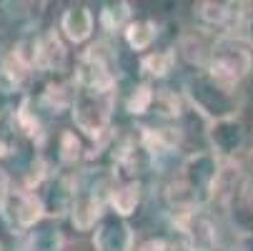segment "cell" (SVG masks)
I'll use <instances>...</instances> for the list:
<instances>
[{"label":"cell","instance_id":"18","mask_svg":"<svg viewBox=\"0 0 253 251\" xmlns=\"http://www.w3.org/2000/svg\"><path fill=\"white\" fill-rule=\"evenodd\" d=\"M175 60H178V50H173V48L148 50L140 58V70H143V76H148V78H166L173 70Z\"/></svg>","mask_w":253,"mask_h":251},{"label":"cell","instance_id":"16","mask_svg":"<svg viewBox=\"0 0 253 251\" xmlns=\"http://www.w3.org/2000/svg\"><path fill=\"white\" fill-rule=\"evenodd\" d=\"M123 38H126L130 50L143 53V50H148L156 43V38H158V23L151 20V18H133V23L123 33Z\"/></svg>","mask_w":253,"mask_h":251},{"label":"cell","instance_id":"23","mask_svg":"<svg viewBox=\"0 0 253 251\" xmlns=\"http://www.w3.org/2000/svg\"><path fill=\"white\" fill-rule=\"evenodd\" d=\"M73 96L76 91H70L68 83H60V81H50L43 91V103L50 105L55 113H60L65 105H73Z\"/></svg>","mask_w":253,"mask_h":251},{"label":"cell","instance_id":"19","mask_svg":"<svg viewBox=\"0 0 253 251\" xmlns=\"http://www.w3.org/2000/svg\"><path fill=\"white\" fill-rule=\"evenodd\" d=\"M85 156V149H83V141L76 131H60L58 136V158L63 166H76L81 158Z\"/></svg>","mask_w":253,"mask_h":251},{"label":"cell","instance_id":"21","mask_svg":"<svg viewBox=\"0 0 253 251\" xmlns=\"http://www.w3.org/2000/svg\"><path fill=\"white\" fill-rule=\"evenodd\" d=\"M28 76H30V68H28L13 50H10L3 60H0V78H3L10 88H18Z\"/></svg>","mask_w":253,"mask_h":251},{"label":"cell","instance_id":"26","mask_svg":"<svg viewBox=\"0 0 253 251\" xmlns=\"http://www.w3.org/2000/svg\"><path fill=\"white\" fill-rule=\"evenodd\" d=\"M65 251H95L93 241H85V239H76V241H68Z\"/></svg>","mask_w":253,"mask_h":251},{"label":"cell","instance_id":"22","mask_svg":"<svg viewBox=\"0 0 253 251\" xmlns=\"http://www.w3.org/2000/svg\"><path fill=\"white\" fill-rule=\"evenodd\" d=\"M153 100H156V91L151 88V83H140L130 91V96L126 100V111L130 116H143L153 108Z\"/></svg>","mask_w":253,"mask_h":251},{"label":"cell","instance_id":"8","mask_svg":"<svg viewBox=\"0 0 253 251\" xmlns=\"http://www.w3.org/2000/svg\"><path fill=\"white\" fill-rule=\"evenodd\" d=\"M173 226L183 236L188 251H218V226L206 211H191L173 216Z\"/></svg>","mask_w":253,"mask_h":251},{"label":"cell","instance_id":"27","mask_svg":"<svg viewBox=\"0 0 253 251\" xmlns=\"http://www.w3.org/2000/svg\"><path fill=\"white\" fill-rule=\"evenodd\" d=\"M251 184H253V181H251Z\"/></svg>","mask_w":253,"mask_h":251},{"label":"cell","instance_id":"24","mask_svg":"<svg viewBox=\"0 0 253 251\" xmlns=\"http://www.w3.org/2000/svg\"><path fill=\"white\" fill-rule=\"evenodd\" d=\"M135 251H168V241L166 239H148V241L138 244Z\"/></svg>","mask_w":253,"mask_h":251},{"label":"cell","instance_id":"17","mask_svg":"<svg viewBox=\"0 0 253 251\" xmlns=\"http://www.w3.org/2000/svg\"><path fill=\"white\" fill-rule=\"evenodd\" d=\"M133 5L121 0V3H105L100 15H98V23L105 33H126V28L133 23Z\"/></svg>","mask_w":253,"mask_h":251},{"label":"cell","instance_id":"3","mask_svg":"<svg viewBox=\"0 0 253 251\" xmlns=\"http://www.w3.org/2000/svg\"><path fill=\"white\" fill-rule=\"evenodd\" d=\"M253 46H248L241 35L236 33H221L211 46L208 55V70L213 76H218L226 83L241 86L253 70Z\"/></svg>","mask_w":253,"mask_h":251},{"label":"cell","instance_id":"15","mask_svg":"<svg viewBox=\"0 0 253 251\" xmlns=\"http://www.w3.org/2000/svg\"><path fill=\"white\" fill-rule=\"evenodd\" d=\"M238 3H221V0H203L193 5V15L208 28H228L236 23Z\"/></svg>","mask_w":253,"mask_h":251},{"label":"cell","instance_id":"9","mask_svg":"<svg viewBox=\"0 0 253 251\" xmlns=\"http://www.w3.org/2000/svg\"><path fill=\"white\" fill-rule=\"evenodd\" d=\"M221 166H223V161L215 156V153H211V151H196V153H191L183 161V166H180V178H183V181L201 199L208 201L211 189H213L215 178H218V173H221Z\"/></svg>","mask_w":253,"mask_h":251},{"label":"cell","instance_id":"12","mask_svg":"<svg viewBox=\"0 0 253 251\" xmlns=\"http://www.w3.org/2000/svg\"><path fill=\"white\" fill-rule=\"evenodd\" d=\"M68 60V50L63 43V33L55 28H48L41 35V46H38V70L45 73H58L65 68Z\"/></svg>","mask_w":253,"mask_h":251},{"label":"cell","instance_id":"13","mask_svg":"<svg viewBox=\"0 0 253 251\" xmlns=\"http://www.w3.org/2000/svg\"><path fill=\"white\" fill-rule=\"evenodd\" d=\"M65 246H68V239L53 219H45L35 229H30L23 241L25 251H65Z\"/></svg>","mask_w":253,"mask_h":251},{"label":"cell","instance_id":"6","mask_svg":"<svg viewBox=\"0 0 253 251\" xmlns=\"http://www.w3.org/2000/svg\"><path fill=\"white\" fill-rule=\"evenodd\" d=\"M113 181H98V184H78V194L70 208V224L76 231H95V226L108 213V194Z\"/></svg>","mask_w":253,"mask_h":251},{"label":"cell","instance_id":"25","mask_svg":"<svg viewBox=\"0 0 253 251\" xmlns=\"http://www.w3.org/2000/svg\"><path fill=\"white\" fill-rule=\"evenodd\" d=\"M236 249L238 251H253V231L236 234Z\"/></svg>","mask_w":253,"mask_h":251},{"label":"cell","instance_id":"5","mask_svg":"<svg viewBox=\"0 0 253 251\" xmlns=\"http://www.w3.org/2000/svg\"><path fill=\"white\" fill-rule=\"evenodd\" d=\"M78 88H95V91H116V73H113V53L105 43L88 46L76 68Z\"/></svg>","mask_w":253,"mask_h":251},{"label":"cell","instance_id":"2","mask_svg":"<svg viewBox=\"0 0 253 251\" xmlns=\"http://www.w3.org/2000/svg\"><path fill=\"white\" fill-rule=\"evenodd\" d=\"M116 96L118 91H95V88H78L70 105V116H73L76 128L95 141L103 143L113 121V108H116Z\"/></svg>","mask_w":253,"mask_h":251},{"label":"cell","instance_id":"14","mask_svg":"<svg viewBox=\"0 0 253 251\" xmlns=\"http://www.w3.org/2000/svg\"><path fill=\"white\" fill-rule=\"evenodd\" d=\"M143 199V184L140 181H113L111 194H108V208L118 216L128 219L135 213Z\"/></svg>","mask_w":253,"mask_h":251},{"label":"cell","instance_id":"11","mask_svg":"<svg viewBox=\"0 0 253 251\" xmlns=\"http://www.w3.org/2000/svg\"><path fill=\"white\" fill-rule=\"evenodd\" d=\"M58 30L63 33V38L70 43H85L90 41V35L95 30V15L85 3H70L63 13H60V23Z\"/></svg>","mask_w":253,"mask_h":251},{"label":"cell","instance_id":"7","mask_svg":"<svg viewBox=\"0 0 253 251\" xmlns=\"http://www.w3.org/2000/svg\"><path fill=\"white\" fill-rule=\"evenodd\" d=\"M206 138H208V151L215 153L221 161H238L241 151L246 149V126L241 116L223 118L206 123Z\"/></svg>","mask_w":253,"mask_h":251},{"label":"cell","instance_id":"10","mask_svg":"<svg viewBox=\"0 0 253 251\" xmlns=\"http://www.w3.org/2000/svg\"><path fill=\"white\" fill-rule=\"evenodd\" d=\"M95 251H135V231L128 219L108 211L90 236Z\"/></svg>","mask_w":253,"mask_h":251},{"label":"cell","instance_id":"1","mask_svg":"<svg viewBox=\"0 0 253 251\" xmlns=\"http://www.w3.org/2000/svg\"><path fill=\"white\" fill-rule=\"evenodd\" d=\"M183 98L206 123L236 118V116H241V108H243L241 86L221 81L208 68L193 70L183 81Z\"/></svg>","mask_w":253,"mask_h":251},{"label":"cell","instance_id":"4","mask_svg":"<svg viewBox=\"0 0 253 251\" xmlns=\"http://www.w3.org/2000/svg\"><path fill=\"white\" fill-rule=\"evenodd\" d=\"M0 216L13 231H30L41 221H45V206L41 196L28 186H13L8 184L3 199H0Z\"/></svg>","mask_w":253,"mask_h":251},{"label":"cell","instance_id":"20","mask_svg":"<svg viewBox=\"0 0 253 251\" xmlns=\"http://www.w3.org/2000/svg\"><path fill=\"white\" fill-rule=\"evenodd\" d=\"M183 96H178L175 91L170 88H158L156 91V100H153V108L161 118H168V121H175L180 118V113H183Z\"/></svg>","mask_w":253,"mask_h":251}]
</instances>
